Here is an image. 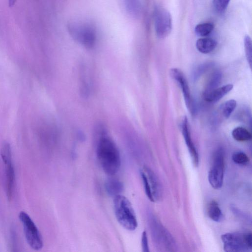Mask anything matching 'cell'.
Returning <instances> with one entry per match:
<instances>
[{
    "mask_svg": "<svg viewBox=\"0 0 252 252\" xmlns=\"http://www.w3.org/2000/svg\"><path fill=\"white\" fill-rule=\"evenodd\" d=\"M244 48L247 61L252 68V42L249 35H246L244 38Z\"/></svg>",
    "mask_w": 252,
    "mask_h": 252,
    "instance_id": "44dd1931",
    "label": "cell"
},
{
    "mask_svg": "<svg viewBox=\"0 0 252 252\" xmlns=\"http://www.w3.org/2000/svg\"><path fill=\"white\" fill-rule=\"evenodd\" d=\"M141 246L143 251L144 252H149V249L148 246L147 235L146 231H143L141 237Z\"/></svg>",
    "mask_w": 252,
    "mask_h": 252,
    "instance_id": "d4e9b609",
    "label": "cell"
},
{
    "mask_svg": "<svg viewBox=\"0 0 252 252\" xmlns=\"http://www.w3.org/2000/svg\"><path fill=\"white\" fill-rule=\"evenodd\" d=\"M18 218L23 226L25 239L29 246L34 250H41L43 246V239L33 220L24 211L19 212Z\"/></svg>",
    "mask_w": 252,
    "mask_h": 252,
    "instance_id": "8992f818",
    "label": "cell"
},
{
    "mask_svg": "<svg viewBox=\"0 0 252 252\" xmlns=\"http://www.w3.org/2000/svg\"><path fill=\"white\" fill-rule=\"evenodd\" d=\"M96 155L104 172L112 176L117 173L121 166V159L118 148L110 138L102 137L98 141Z\"/></svg>",
    "mask_w": 252,
    "mask_h": 252,
    "instance_id": "6da1fadb",
    "label": "cell"
},
{
    "mask_svg": "<svg viewBox=\"0 0 252 252\" xmlns=\"http://www.w3.org/2000/svg\"><path fill=\"white\" fill-rule=\"evenodd\" d=\"M207 213L209 217L215 221H220L223 218L221 210L218 203L215 201H212L209 204Z\"/></svg>",
    "mask_w": 252,
    "mask_h": 252,
    "instance_id": "9a60e30c",
    "label": "cell"
},
{
    "mask_svg": "<svg viewBox=\"0 0 252 252\" xmlns=\"http://www.w3.org/2000/svg\"><path fill=\"white\" fill-rule=\"evenodd\" d=\"M113 207L116 218L122 226L129 231L136 229V216L130 202L126 196L121 194L115 196Z\"/></svg>",
    "mask_w": 252,
    "mask_h": 252,
    "instance_id": "7a4b0ae2",
    "label": "cell"
},
{
    "mask_svg": "<svg viewBox=\"0 0 252 252\" xmlns=\"http://www.w3.org/2000/svg\"><path fill=\"white\" fill-rule=\"evenodd\" d=\"M0 155L4 166V189L6 196L10 201L14 196L15 188V172L12 160L10 144L7 142L2 143Z\"/></svg>",
    "mask_w": 252,
    "mask_h": 252,
    "instance_id": "3957f363",
    "label": "cell"
},
{
    "mask_svg": "<svg viewBox=\"0 0 252 252\" xmlns=\"http://www.w3.org/2000/svg\"><path fill=\"white\" fill-rule=\"evenodd\" d=\"M252 233H227L221 235L224 250L226 252H244L252 250Z\"/></svg>",
    "mask_w": 252,
    "mask_h": 252,
    "instance_id": "277c9868",
    "label": "cell"
},
{
    "mask_svg": "<svg viewBox=\"0 0 252 252\" xmlns=\"http://www.w3.org/2000/svg\"><path fill=\"white\" fill-rule=\"evenodd\" d=\"M182 132L189 152L192 162L193 164L197 166L199 163V156L196 149L192 141L188 119L186 117H184L181 124Z\"/></svg>",
    "mask_w": 252,
    "mask_h": 252,
    "instance_id": "8fae6325",
    "label": "cell"
},
{
    "mask_svg": "<svg viewBox=\"0 0 252 252\" xmlns=\"http://www.w3.org/2000/svg\"><path fill=\"white\" fill-rule=\"evenodd\" d=\"M140 174L147 196L152 202L158 201L160 197L161 189L157 177L154 173L146 166L141 168Z\"/></svg>",
    "mask_w": 252,
    "mask_h": 252,
    "instance_id": "ba28073f",
    "label": "cell"
},
{
    "mask_svg": "<svg viewBox=\"0 0 252 252\" xmlns=\"http://www.w3.org/2000/svg\"><path fill=\"white\" fill-rule=\"evenodd\" d=\"M221 78L222 75L220 72L219 71H214L207 81L204 92L210 91L216 88V87L217 88L221 82Z\"/></svg>",
    "mask_w": 252,
    "mask_h": 252,
    "instance_id": "d6986e66",
    "label": "cell"
},
{
    "mask_svg": "<svg viewBox=\"0 0 252 252\" xmlns=\"http://www.w3.org/2000/svg\"><path fill=\"white\" fill-rule=\"evenodd\" d=\"M170 75L179 84L184 96L185 102L188 111L192 116L195 114V107L191 95L188 83L183 72L177 68H173L170 70Z\"/></svg>",
    "mask_w": 252,
    "mask_h": 252,
    "instance_id": "30bf717a",
    "label": "cell"
},
{
    "mask_svg": "<svg viewBox=\"0 0 252 252\" xmlns=\"http://www.w3.org/2000/svg\"><path fill=\"white\" fill-rule=\"evenodd\" d=\"M212 63H206L199 65L193 70L192 72V78L194 80L197 79L200 77L204 72L206 71L208 68L211 67Z\"/></svg>",
    "mask_w": 252,
    "mask_h": 252,
    "instance_id": "603a6c76",
    "label": "cell"
},
{
    "mask_svg": "<svg viewBox=\"0 0 252 252\" xmlns=\"http://www.w3.org/2000/svg\"><path fill=\"white\" fill-rule=\"evenodd\" d=\"M233 88L232 84H227L219 88H216L208 92H204V99L209 102H215L219 101L230 92Z\"/></svg>",
    "mask_w": 252,
    "mask_h": 252,
    "instance_id": "7c38bea8",
    "label": "cell"
},
{
    "mask_svg": "<svg viewBox=\"0 0 252 252\" xmlns=\"http://www.w3.org/2000/svg\"><path fill=\"white\" fill-rule=\"evenodd\" d=\"M195 46L196 49L200 53L208 54L215 49L217 42L210 38H201L196 41Z\"/></svg>",
    "mask_w": 252,
    "mask_h": 252,
    "instance_id": "4fadbf2b",
    "label": "cell"
},
{
    "mask_svg": "<svg viewBox=\"0 0 252 252\" xmlns=\"http://www.w3.org/2000/svg\"><path fill=\"white\" fill-rule=\"evenodd\" d=\"M232 136L236 141L239 142L247 141L251 139L252 134L246 128L238 126L233 129Z\"/></svg>",
    "mask_w": 252,
    "mask_h": 252,
    "instance_id": "e0dca14e",
    "label": "cell"
},
{
    "mask_svg": "<svg viewBox=\"0 0 252 252\" xmlns=\"http://www.w3.org/2000/svg\"><path fill=\"white\" fill-rule=\"evenodd\" d=\"M237 102L235 100H228L220 106V112L224 118L227 119L234 111Z\"/></svg>",
    "mask_w": 252,
    "mask_h": 252,
    "instance_id": "ac0fdd59",
    "label": "cell"
},
{
    "mask_svg": "<svg viewBox=\"0 0 252 252\" xmlns=\"http://www.w3.org/2000/svg\"><path fill=\"white\" fill-rule=\"evenodd\" d=\"M230 0H214L213 5L216 11L222 13L226 9Z\"/></svg>",
    "mask_w": 252,
    "mask_h": 252,
    "instance_id": "cb8c5ba5",
    "label": "cell"
},
{
    "mask_svg": "<svg viewBox=\"0 0 252 252\" xmlns=\"http://www.w3.org/2000/svg\"><path fill=\"white\" fill-rule=\"evenodd\" d=\"M105 189L111 196H116L120 193L124 189L123 183L118 179L110 178L107 180L105 185Z\"/></svg>",
    "mask_w": 252,
    "mask_h": 252,
    "instance_id": "5bb4252c",
    "label": "cell"
},
{
    "mask_svg": "<svg viewBox=\"0 0 252 252\" xmlns=\"http://www.w3.org/2000/svg\"><path fill=\"white\" fill-rule=\"evenodd\" d=\"M224 169V152L222 149L219 148L214 154L212 165L208 175L209 182L215 189H219L222 186Z\"/></svg>",
    "mask_w": 252,
    "mask_h": 252,
    "instance_id": "52a82bcc",
    "label": "cell"
},
{
    "mask_svg": "<svg viewBox=\"0 0 252 252\" xmlns=\"http://www.w3.org/2000/svg\"><path fill=\"white\" fill-rule=\"evenodd\" d=\"M155 29L157 36L164 38L170 33L172 28V17L170 12L162 7L157 6L154 13Z\"/></svg>",
    "mask_w": 252,
    "mask_h": 252,
    "instance_id": "9c48e42d",
    "label": "cell"
},
{
    "mask_svg": "<svg viewBox=\"0 0 252 252\" xmlns=\"http://www.w3.org/2000/svg\"><path fill=\"white\" fill-rule=\"evenodd\" d=\"M72 38L84 47L93 48L96 41V32L92 26L87 24L72 23L67 26Z\"/></svg>",
    "mask_w": 252,
    "mask_h": 252,
    "instance_id": "5b68a950",
    "label": "cell"
},
{
    "mask_svg": "<svg viewBox=\"0 0 252 252\" xmlns=\"http://www.w3.org/2000/svg\"><path fill=\"white\" fill-rule=\"evenodd\" d=\"M125 8L128 13L134 17L139 16L141 11L140 0H124Z\"/></svg>",
    "mask_w": 252,
    "mask_h": 252,
    "instance_id": "2e32d148",
    "label": "cell"
},
{
    "mask_svg": "<svg viewBox=\"0 0 252 252\" xmlns=\"http://www.w3.org/2000/svg\"><path fill=\"white\" fill-rule=\"evenodd\" d=\"M17 0H8V5L9 7H13L15 3L16 2Z\"/></svg>",
    "mask_w": 252,
    "mask_h": 252,
    "instance_id": "484cf974",
    "label": "cell"
},
{
    "mask_svg": "<svg viewBox=\"0 0 252 252\" xmlns=\"http://www.w3.org/2000/svg\"><path fill=\"white\" fill-rule=\"evenodd\" d=\"M214 25L212 23L206 22L198 24L195 27V32L199 36H206L213 30Z\"/></svg>",
    "mask_w": 252,
    "mask_h": 252,
    "instance_id": "ffe728a7",
    "label": "cell"
},
{
    "mask_svg": "<svg viewBox=\"0 0 252 252\" xmlns=\"http://www.w3.org/2000/svg\"><path fill=\"white\" fill-rule=\"evenodd\" d=\"M232 158L235 163L240 165H246L250 161L249 157L245 153L241 151L234 153Z\"/></svg>",
    "mask_w": 252,
    "mask_h": 252,
    "instance_id": "7402d4cb",
    "label": "cell"
}]
</instances>
